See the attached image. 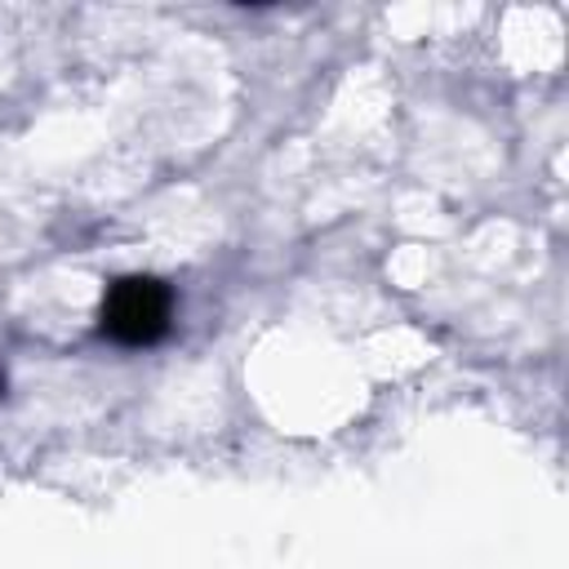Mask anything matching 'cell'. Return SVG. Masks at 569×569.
I'll list each match as a JSON object with an SVG mask.
<instances>
[{
    "instance_id": "cell-1",
    "label": "cell",
    "mask_w": 569,
    "mask_h": 569,
    "mask_svg": "<svg viewBox=\"0 0 569 569\" xmlns=\"http://www.w3.org/2000/svg\"><path fill=\"white\" fill-rule=\"evenodd\" d=\"M173 293L156 276H124L102 298V329L124 347H147L169 329Z\"/></svg>"
}]
</instances>
